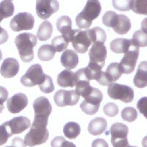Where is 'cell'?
Here are the masks:
<instances>
[{"instance_id": "30bf717a", "label": "cell", "mask_w": 147, "mask_h": 147, "mask_svg": "<svg viewBox=\"0 0 147 147\" xmlns=\"http://www.w3.org/2000/svg\"><path fill=\"white\" fill-rule=\"evenodd\" d=\"M56 105L58 107H65V106H74L77 105L80 100V96L77 95L75 90H59L54 96Z\"/></svg>"}, {"instance_id": "8992f818", "label": "cell", "mask_w": 147, "mask_h": 147, "mask_svg": "<svg viewBox=\"0 0 147 147\" xmlns=\"http://www.w3.org/2000/svg\"><path fill=\"white\" fill-rule=\"evenodd\" d=\"M103 99V94L99 89L93 88L90 94L80 104V108L88 115H94L99 111V106Z\"/></svg>"}, {"instance_id": "ac0fdd59", "label": "cell", "mask_w": 147, "mask_h": 147, "mask_svg": "<svg viewBox=\"0 0 147 147\" xmlns=\"http://www.w3.org/2000/svg\"><path fill=\"white\" fill-rule=\"evenodd\" d=\"M60 62L66 70H71L76 68L79 62V57L77 52L71 49H67L62 54Z\"/></svg>"}, {"instance_id": "e575fe53", "label": "cell", "mask_w": 147, "mask_h": 147, "mask_svg": "<svg viewBox=\"0 0 147 147\" xmlns=\"http://www.w3.org/2000/svg\"><path fill=\"white\" fill-rule=\"evenodd\" d=\"M121 117L126 121L133 122L138 117L137 111L134 107H127L122 110Z\"/></svg>"}, {"instance_id": "4316f807", "label": "cell", "mask_w": 147, "mask_h": 147, "mask_svg": "<svg viewBox=\"0 0 147 147\" xmlns=\"http://www.w3.org/2000/svg\"><path fill=\"white\" fill-rule=\"evenodd\" d=\"M80 126L76 122H69L63 127V133L67 138H77L80 134Z\"/></svg>"}, {"instance_id": "11a10c76", "label": "cell", "mask_w": 147, "mask_h": 147, "mask_svg": "<svg viewBox=\"0 0 147 147\" xmlns=\"http://www.w3.org/2000/svg\"><path fill=\"white\" fill-rule=\"evenodd\" d=\"M5 147H13L12 146H5Z\"/></svg>"}, {"instance_id": "9a60e30c", "label": "cell", "mask_w": 147, "mask_h": 147, "mask_svg": "<svg viewBox=\"0 0 147 147\" xmlns=\"http://www.w3.org/2000/svg\"><path fill=\"white\" fill-rule=\"evenodd\" d=\"M19 71V63L15 58L5 59L0 68V74L5 78H12L15 77Z\"/></svg>"}, {"instance_id": "3957f363", "label": "cell", "mask_w": 147, "mask_h": 147, "mask_svg": "<svg viewBox=\"0 0 147 147\" xmlns=\"http://www.w3.org/2000/svg\"><path fill=\"white\" fill-rule=\"evenodd\" d=\"M102 11L101 3L96 0L88 1L85 7L76 17L77 26L81 29H88L92 22L99 16Z\"/></svg>"}, {"instance_id": "9c48e42d", "label": "cell", "mask_w": 147, "mask_h": 147, "mask_svg": "<svg viewBox=\"0 0 147 147\" xmlns=\"http://www.w3.org/2000/svg\"><path fill=\"white\" fill-rule=\"evenodd\" d=\"M35 18L30 13L24 12L16 15L10 22V27L15 32L30 30L34 27Z\"/></svg>"}, {"instance_id": "8fae6325", "label": "cell", "mask_w": 147, "mask_h": 147, "mask_svg": "<svg viewBox=\"0 0 147 147\" xmlns=\"http://www.w3.org/2000/svg\"><path fill=\"white\" fill-rule=\"evenodd\" d=\"M59 3L55 0H38L36 2V13L42 19H47L59 10Z\"/></svg>"}, {"instance_id": "f546056e", "label": "cell", "mask_w": 147, "mask_h": 147, "mask_svg": "<svg viewBox=\"0 0 147 147\" xmlns=\"http://www.w3.org/2000/svg\"><path fill=\"white\" fill-rule=\"evenodd\" d=\"M132 43L139 47H145L147 46V34L144 30H140L134 32L132 35Z\"/></svg>"}, {"instance_id": "c3c4849f", "label": "cell", "mask_w": 147, "mask_h": 147, "mask_svg": "<svg viewBox=\"0 0 147 147\" xmlns=\"http://www.w3.org/2000/svg\"><path fill=\"white\" fill-rule=\"evenodd\" d=\"M8 40V33L5 29L0 27V44H3Z\"/></svg>"}, {"instance_id": "bcb514c9", "label": "cell", "mask_w": 147, "mask_h": 147, "mask_svg": "<svg viewBox=\"0 0 147 147\" xmlns=\"http://www.w3.org/2000/svg\"><path fill=\"white\" fill-rule=\"evenodd\" d=\"M12 146L13 147H27L25 143L21 138L16 137L12 140Z\"/></svg>"}, {"instance_id": "60d3db41", "label": "cell", "mask_w": 147, "mask_h": 147, "mask_svg": "<svg viewBox=\"0 0 147 147\" xmlns=\"http://www.w3.org/2000/svg\"><path fill=\"white\" fill-rule=\"evenodd\" d=\"M111 143L113 147H128L129 146L127 138L121 139H112Z\"/></svg>"}, {"instance_id": "6da1fadb", "label": "cell", "mask_w": 147, "mask_h": 147, "mask_svg": "<svg viewBox=\"0 0 147 147\" xmlns=\"http://www.w3.org/2000/svg\"><path fill=\"white\" fill-rule=\"evenodd\" d=\"M47 124L48 119L35 118L32 126L30 127V132L24 136L26 146L32 147L47 142L49 136L47 129Z\"/></svg>"}, {"instance_id": "e0dca14e", "label": "cell", "mask_w": 147, "mask_h": 147, "mask_svg": "<svg viewBox=\"0 0 147 147\" xmlns=\"http://www.w3.org/2000/svg\"><path fill=\"white\" fill-rule=\"evenodd\" d=\"M77 81L75 73L69 70H64L60 72L57 79V84L63 88L74 87L77 84Z\"/></svg>"}, {"instance_id": "d6a6232c", "label": "cell", "mask_w": 147, "mask_h": 147, "mask_svg": "<svg viewBox=\"0 0 147 147\" xmlns=\"http://www.w3.org/2000/svg\"><path fill=\"white\" fill-rule=\"evenodd\" d=\"M68 46H69V42L67 41L62 35L55 37L52 40V47L55 49V52H63L66 49Z\"/></svg>"}, {"instance_id": "f1b7e54d", "label": "cell", "mask_w": 147, "mask_h": 147, "mask_svg": "<svg viewBox=\"0 0 147 147\" xmlns=\"http://www.w3.org/2000/svg\"><path fill=\"white\" fill-rule=\"evenodd\" d=\"M55 53L56 52L52 45L44 44L39 48L38 51V58L42 61H49L53 59Z\"/></svg>"}, {"instance_id": "4fadbf2b", "label": "cell", "mask_w": 147, "mask_h": 147, "mask_svg": "<svg viewBox=\"0 0 147 147\" xmlns=\"http://www.w3.org/2000/svg\"><path fill=\"white\" fill-rule=\"evenodd\" d=\"M107 48L103 44L94 43L89 51L90 61L99 64L104 67L107 58Z\"/></svg>"}, {"instance_id": "681fc988", "label": "cell", "mask_w": 147, "mask_h": 147, "mask_svg": "<svg viewBox=\"0 0 147 147\" xmlns=\"http://www.w3.org/2000/svg\"><path fill=\"white\" fill-rule=\"evenodd\" d=\"M61 147H77L74 143L70 142V141H68V140H65L63 143L61 145Z\"/></svg>"}, {"instance_id": "8d00e7d4", "label": "cell", "mask_w": 147, "mask_h": 147, "mask_svg": "<svg viewBox=\"0 0 147 147\" xmlns=\"http://www.w3.org/2000/svg\"><path fill=\"white\" fill-rule=\"evenodd\" d=\"M13 136L10 132V129L7 125V122H5L2 125H0V146H2L7 143L10 137Z\"/></svg>"}, {"instance_id": "5b68a950", "label": "cell", "mask_w": 147, "mask_h": 147, "mask_svg": "<svg viewBox=\"0 0 147 147\" xmlns=\"http://www.w3.org/2000/svg\"><path fill=\"white\" fill-rule=\"evenodd\" d=\"M107 94L113 99L120 100L124 103H130L134 99V90L129 86L118 83L108 85Z\"/></svg>"}, {"instance_id": "484cf974", "label": "cell", "mask_w": 147, "mask_h": 147, "mask_svg": "<svg viewBox=\"0 0 147 147\" xmlns=\"http://www.w3.org/2000/svg\"><path fill=\"white\" fill-rule=\"evenodd\" d=\"M91 43L104 44L107 39L105 31L101 27H94L90 30H87Z\"/></svg>"}, {"instance_id": "cb8c5ba5", "label": "cell", "mask_w": 147, "mask_h": 147, "mask_svg": "<svg viewBox=\"0 0 147 147\" xmlns=\"http://www.w3.org/2000/svg\"><path fill=\"white\" fill-rule=\"evenodd\" d=\"M108 132L111 135L112 139L125 138L128 136L129 129L127 125L118 122L111 126Z\"/></svg>"}, {"instance_id": "83f0119b", "label": "cell", "mask_w": 147, "mask_h": 147, "mask_svg": "<svg viewBox=\"0 0 147 147\" xmlns=\"http://www.w3.org/2000/svg\"><path fill=\"white\" fill-rule=\"evenodd\" d=\"M56 26L59 32L63 35H65L71 30V19L68 16H63L57 19Z\"/></svg>"}, {"instance_id": "ee69618b", "label": "cell", "mask_w": 147, "mask_h": 147, "mask_svg": "<svg viewBox=\"0 0 147 147\" xmlns=\"http://www.w3.org/2000/svg\"><path fill=\"white\" fill-rule=\"evenodd\" d=\"M8 91L5 88L0 86V107H2L3 103L7 99Z\"/></svg>"}, {"instance_id": "5bb4252c", "label": "cell", "mask_w": 147, "mask_h": 147, "mask_svg": "<svg viewBox=\"0 0 147 147\" xmlns=\"http://www.w3.org/2000/svg\"><path fill=\"white\" fill-rule=\"evenodd\" d=\"M28 105V99L25 94H16L7 100V107L11 113H18L25 108Z\"/></svg>"}, {"instance_id": "d4e9b609", "label": "cell", "mask_w": 147, "mask_h": 147, "mask_svg": "<svg viewBox=\"0 0 147 147\" xmlns=\"http://www.w3.org/2000/svg\"><path fill=\"white\" fill-rule=\"evenodd\" d=\"M52 32H53V27L52 24L49 21H44L39 27L37 32V38H38L40 41L49 40L52 36Z\"/></svg>"}, {"instance_id": "603a6c76", "label": "cell", "mask_w": 147, "mask_h": 147, "mask_svg": "<svg viewBox=\"0 0 147 147\" xmlns=\"http://www.w3.org/2000/svg\"><path fill=\"white\" fill-rule=\"evenodd\" d=\"M132 45V40L124 38H116L113 40L110 44L112 52L117 54L125 53Z\"/></svg>"}, {"instance_id": "f5cc1de1", "label": "cell", "mask_w": 147, "mask_h": 147, "mask_svg": "<svg viewBox=\"0 0 147 147\" xmlns=\"http://www.w3.org/2000/svg\"><path fill=\"white\" fill-rule=\"evenodd\" d=\"M3 20V18H2V16L1 15H0V23L2 22V21Z\"/></svg>"}, {"instance_id": "836d02e7", "label": "cell", "mask_w": 147, "mask_h": 147, "mask_svg": "<svg viewBox=\"0 0 147 147\" xmlns=\"http://www.w3.org/2000/svg\"><path fill=\"white\" fill-rule=\"evenodd\" d=\"M131 10L138 14H147V1H131Z\"/></svg>"}, {"instance_id": "ba28073f", "label": "cell", "mask_w": 147, "mask_h": 147, "mask_svg": "<svg viewBox=\"0 0 147 147\" xmlns=\"http://www.w3.org/2000/svg\"><path fill=\"white\" fill-rule=\"evenodd\" d=\"M124 54L125 55L119 64L122 74H128L133 72L135 70L136 63L138 58L139 48L132 43V45Z\"/></svg>"}, {"instance_id": "d590c367", "label": "cell", "mask_w": 147, "mask_h": 147, "mask_svg": "<svg viewBox=\"0 0 147 147\" xmlns=\"http://www.w3.org/2000/svg\"><path fill=\"white\" fill-rule=\"evenodd\" d=\"M40 90L44 94H50L55 90V86H54L52 80L49 76H44V79L43 82L39 85Z\"/></svg>"}, {"instance_id": "816d5d0a", "label": "cell", "mask_w": 147, "mask_h": 147, "mask_svg": "<svg viewBox=\"0 0 147 147\" xmlns=\"http://www.w3.org/2000/svg\"><path fill=\"white\" fill-rule=\"evenodd\" d=\"M2 52H1V50H0V60H2Z\"/></svg>"}, {"instance_id": "db71d44e", "label": "cell", "mask_w": 147, "mask_h": 147, "mask_svg": "<svg viewBox=\"0 0 147 147\" xmlns=\"http://www.w3.org/2000/svg\"><path fill=\"white\" fill-rule=\"evenodd\" d=\"M128 147H137V146H129Z\"/></svg>"}, {"instance_id": "1f68e13d", "label": "cell", "mask_w": 147, "mask_h": 147, "mask_svg": "<svg viewBox=\"0 0 147 147\" xmlns=\"http://www.w3.org/2000/svg\"><path fill=\"white\" fill-rule=\"evenodd\" d=\"M106 73L108 74L110 78L112 80L113 82L118 80L121 77L122 72L119 67V64L118 63H112L107 66Z\"/></svg>"}, {"instance_id": "b9f144b4", "label": "cell", "mask_w": 147, "mask_h": 147, "mask_svg": "<svg viewBox=\"0 0 147 147\" xmlns=\"http://www.w3.org/2000/svg\"><path fill=\"white\" fill-rule=\"evenodd\" d=\"M97 82L102 85H109L110 84L113 83L112 80L110 78L108 74L105 71H102L100 77L97 80Z\"/></svg>"}, {"instance_id": "f6af8a7d", "label": "cell", "mask_w": 147, "mask_h": 147, "mask_svg": "<svg viewBox=\"0 0 147 147\" xmlns=\"http://www.w3.org/2000/svg\"><path fill=\"white\" fill-rule=\"evenodd\" d=\"M65 140L62 136H58V137H55L53 140L51 141V146L52 147H61L63 143Z\"/></svg>"}, {"instance_id": "ffe728a7", "label": "cell", "mask_w": 147, "mask_h": 147, "mask_svg": "<svg viewBox=\"0 0 147 147\" xmlns=\"http://www.w3.org/2000/svg\"><path fill=\"white\" fill-rule=\"evenodd\" d=\"M107 126V121L104 118L97 117L90 121L88 124V130L93 136H99L106 130Z\"/></svg>"}, {"instance_id": "277c9868", "label": "cell", "mask_w": 147, "mask_h": 147, "mask_svg": "<svg viewBox=\"0 0 147 147\" xmlns=\"http://www.w3.org/2000/svg\"><path fill=\"white\" fill-rule=\"evenodd\" d=\"M62 36L69 43L71 42L73 47L78 53H85L91 44V40L88 33V30L82 31L77 29L71 30L69 33Z\"/></svg>"}, {"instance_id": "7c38bea8", "label": "cell", "mask_w": 147, "mask_h": 147, "mask_svg": "<svg viewBox=\"0 0 147 147\" xmlns=\"http://www.w3.org/2000/svg\"><path fill=\"white\" fill-rule=\"evenodd\" d=\"M35 110V118L42 119H48L52 113V107L47 98L40 96L37 98L33 103Z\"/></svg>"}, {"instance_id": "74e56055", "label": "cell", "mask_w": 147, "mask_h": 147, "mask_svg": "<svg viewBox=\"0 0 147 147\" xmlns=\"http://www.w3.org/2000/svg\"><path fill=\"white\" fill-rule=\"evenodd\" d=\"M117 18V14L113 11H107L104 14L102 17V22L105 26L108 27H113L115 26Z\"/></svg>"}, {"instance_id": "4dcf8cb0", "label": "cell", "mask_w": 147, "mask_h": 147, "mask_svg": "<svg viewBox=\"0 0 147 147\" xmlns=\"http://www.w3.org/2000/svg\"><path fill=\"white\" fill-rule=\"evenodd\" d=\"M14 13V5L12 1L5 0L0 3V15L2 18H7L12 16Z\"/></svg>"}, {"instance_id": "7a4b0ae2", "label": "cell", "mask_w": 147, "mask_h": 147, "mask_svg": "<svg viewBox=\"0 0 147 147\" xmlns=\"http://www.w3.org/2000/svg\"><path fill=\"white\" fill-rule=\"evenodd\" d=\"M37 37L27 32L19 34L16 37L15 44L22 61L28 63L34 58L33 48L37 45Z\"/></svg>"}, {"instance_id": "d6986e66", "label": "cell", "mask_w": 147, "mask_h": 147, "mask_svg": "<svg viewBox=\"0 0 147 147\" xmlns=\"http://www.w3.org/2000/svg\"><path fill=\"white\" fill-rule=\"evenodd\" d=\"M133 82L136 87L144 88L147 85V63L143 61L139 64Z\"/></svg>"}, {"instance_id": "44dd1931", "label": "cell", "mask_w": 147, "mask_h": 147, "mask_svg": "<svg viewBox=\"0 0 147 147\" xmlns=\"http://www.w3.org/2000/svg\"><path fill=\"white\" fill-rule=\"evenodd\" d=\"M131 29L130 19L125 15L119 14L117 15V18L113 30L115 32L119 35L127 34Z\"/></svg>"}, {"instance_id": "ab89813d", "label": "cell", "mask_w": 147, "mask_h": 147, "mask_svg": "<svg viewBox=\"0 0 147 147\" xmlns=\"http://www.w3.org/2000/svg\"><path fill=\"white\" fill-rule=\"evenodd\" d=\"M113 5L120 11H129L131 10V1H113Z\"/></svg>"}, {"instance_id": "f35d334b", "label": "cell", "mask_w": 147, "mask_h": 147, "mask_svg": "<svg viewBox=\"0 0 147 147\" xmlns=\"http://www.w3.org/2000/svg\"><path fill=\"white\" fill-rule=\"evenodd\" d=\"M103 111L105 115L110 117H114L119 113V107L114 103H107L104 106Z\"/></svg>"}, {"instance_id": "f907efd6", "label": "cell", "mask_w": 147, "mask_h": 147, "mask_svg": "<svg viewBox=\"0 0 147 147\" xmlns=\"http://www.w3.org/2000/svg\"><path fill=\"white\" fill-rule=\"evenodd\" d=\"M5 109V106H2V107H0V113L3 111V110Z\"/></svg>"}, {"instance_id": "7402d4cb", "label": "cell", "mask_w": 147, "mask_h": 147, "mask_svg": "<svg viewBox=\"0 0 147 147\" xmlns=\"http://www.w3.org/2000/svg\"><path fill=\"white\" fill-rule=\"evenodd\" d=\"M102 68L103 67L99 64L90 61L88 65L83 69L84 74L88 81L92 80L97 81L101 76Z\"/></svg>"}, {"instance_id": "52a82bcc", "label": "cell", "mask_w": 147, "mask_h": 147, "mask_svg": "<svg viewBox=\"0 0 147 147\" xmlns=\"http://www.w3.org/2000/svg\"><path fill=\"white\" fill-rule=\"evenodd\" d=\"M45 74L40 64L31 65L21 78V83L26 87H33L40 85L44 79Z\"/></svg>"}, {"instance_id": "7bdbcfd3", "label": "cell", "mask_w": 147, "mask_h": 147, "mask_svg": "<svg viewBox=\"0 0 147 147\" xmlns=\"http://www.w3.org/2000/svg\"><path fill=\"white\" fill-rule=\"evenodd\" d=\"M146 97H144L142 99H140L137 104V107L139 111L144 114L145 117H146Z\"/></svg>"}, {"instance_id": "2e32d148", "label": "cell", "mask_w": 147, "mask_h": 147, "mask_svg": "<svg viewBox=\"0 0 147 147\" xmlns=\"http://www.w3.org/2000/svg\"><path fill=\"white\" fill-rule=\"evenodd\" d=\"M12 135L20 134L30 127V121L25 116H18L7 121Z\"/></svg>"}, {"instance_id": "7dc6e473", "label": "cell", "mask_w": 147, "mask_h": 147, "mask_svg": "<svg viewBox=\"0 0 147 147\" xmlns=\"http://www.w3.org/2000/svg\"><path fill=\"white\" fill-rule=\"evenodd\" d=\"M91 147H109L108 144L104 139L98 138L96 139L92 143Z\"/></svg>"}]
</instances>
